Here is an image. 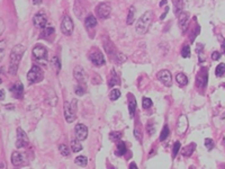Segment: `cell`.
I'll return each mask as SVG.
<instances>
[{
  "mask_svg": "<svg viewBox=\"0 0 225 169\" xmlns=\"http://www.w3.org/2000/svg\"><path fill=\"white\" fill-rule=\"evenodd\" d=\"M25 51H26V48L21 44L15 45L12 48L11 52H10V62H9V73L12 74V76H15L17 73L19 62L24 55Z\"/></svg>",
  "mask_w": 225,
  "mask_h": 169,
  "instance_id": "obj_1",
  "label": "cell"
},
{
  "mask_svg": "<svg viewBox=\"0 0 225 169\" xmlns=\"http://www.w3.org/2000/svg\"><path fill=\"white\" fill-rule=\"evenodd\" d=\"M152 21H153V12L152 10H148L146 12H144L140 19L137 21V24L135 30L139 34L143 35L145 33L148 32L149 28H150V25H151Z\"/></svg>",
  "mask_w": 225,
  "mask_h": 169,
  "instance_id": "obj_2",
  "label": "cell"
},
{
  "mask_svg": "<svg viewBox=\"0 0 225 169\" xmlns=\"http://www.w3.org/2000/svg\"><path fill=\"white\" fill-rule=\"evenodd\" d=\"M48 50L45 49V46L39 44L34 46L33 49V58L35 61H37L41 64H48Z\"/></svg>",
  "mask_w": 225,
  "mask_h": 169,
  "instance_id": "obj_3",
  "label": "cell"
},
{
  "mask_svg": "<svg viewBox=\"0 0 225 169\" xmlns=\"http://www.w3.org/2000/svg\"><path fill=\"white\" fill-rule=\"evenodd\" d=\"M43 78H44V72L39 65H33L30 72L27 73V80L30 85L39 82L43 80Z\"/></svg>",
  "mask_w": 225,
  "mask_h": 169,
  "instance_id": "obj_4",
  "label": "cell"
},
{
  "mask_svg": "<svg viewBox=\"0 0 225 169\" xmlns=\"http://www.w3.org/2000/svg\"><path fill=\"white\" fill-rule=\"evenodd\" d=\"M77 101H72V103H64V117L68 123H72L76 120V112H77Z\"/></svg>",
  "mask_w": 225,
  "mask_h": 169,
  "instance_id": "obj_5",
  "label": "cell"
},
{
  "mask_svg": "<svg viewBox=\"0 0 225 169\" xmlns=\"http://www.w3.org/2000/svg\"><path fill=\"white\" fill-rule=\"evenodd\" d=\"M110 12H112V7L108 2L99 3L96 8V14L100 19H106V18L109 17Z\"/></svg>",
  "mask_w": 225,
  "mask_h": 169,
  "instance_id": "obj_6",
  "label": "cell"
},
{
  "mask_svg": "<svg viewBox=\"0 0 225 169\" xmlns=\"http://www.w3.org/2000/svg\"><path fill=\"white\" fill-rule=\"evenodd\" d=\"M73 21H72L71 17L68 15H65L62 19L61 23V32L67 36H70L73 33Z\"/></svg>",
  "mask_w": 225,
  "mask_h": 169,
  "instance_id": "obj_7",
  "label": "cell"
},
{
  "mask_svg": "<svg viewBox=\"0 0 225 169\" xmlns=\"http://www.w3.org/2000/svg\"><path fill=\"white\" fill-rule=\"evenodd\" d=\"M89 59H90V61H91L94 64L97 65V67H101V65H104L105 63H106L104 54L101 53L99 50H97V49H95V50L91 51V52L89 53Z\"/></svg>",
  "mask_w": 225,
  "mask_h": 169,
  "instance_id": "obj_8",
  "label": "cell"
},
{
  "mask_svg": "<svg viewBox=\"0 0 225 169\" xmlns=\"http://www.w3.org/2000/svg\"><path fill=\"white\" fill-rule=\"evenodd\" d=\"M30 144V139L27 137V134L24 132V130L21 128L17 129V141H16V147L18 149L25 148Z\"/></svg>",
  "mask_w": 225,
  "mask_h": 169,
  "instance_id": "obj_9",
  "label": "cell"
},
{
  "mask_svg": "<svg viewBox=\"0 0 225 169\" xmlns=\"http://www.w3.org/2000/svg\"><path fill=\"white\" fill-rule=\"evenodd\" d=\"M207 81H208V71L206 68H203L197 74V78H196V82H197V86L200 87V88H205L207 86Z\"/></svg>",
  "mask_w": 225,
  "mask_h": 169,
  "instance_id": "obj_10",
  "label": "cell"
},
{
  "mask_svg": "<svg viewBox=\"0 0 225 169\" xmlns=\"http://www.w3.org/2000/svg\"><path fill=\"white\" fill-rule=\"evenodd\" d=\"M158 79L167 87H170L172 85V76L169 70H161L157 74Z\"/></svg>",
  "mask_w": 225,
  "mask_h": 169,
  "instance_id": "obj_11",
  "label": "cell"
},
{
  "mask_svg": "<svg viewBox=\"0 0 225 169\" xmlns=\"http://www.w3.org/2000/svg\"><path fill=\"white\" fill-rule=\"evenodd\" d=\"M73 76H74V78H76V80H77L79 83H81V85L86 83L87 78H88L87 77L86 71H85V69H83L82 67H80V65H77V67L74 68Z\"/></svg>",
  "mask_w": 225,
  "mask_h": 169,
  "instance_id": "obj_12",
  "label": "cell"
},
{
  "mask_svg": "<svg viewBox=\"0 0 225 169\" xmlns=\"http://www.w3.org/2000/svg\"><path fill=\"white\" fill-rule=\"evenodd\" d=\"M76 138L78 140H80V141H83V140H86L87 137H88V129H87L86 125L83 124H77L76 125Z\"/></svg>",
  "mask_w": 225,
  "mask_h": 169,
  "instance_id": "obj_13",
  "label": "cell"
},
{
  "mask_svg": "<svg viewBox=\"0 0 225 169\" xmlns=\"http://www.w3.org/2000/svg\"><path fill=\"white\" fill-rule=\"evenodd\" d=\"M188 129V120L186 115H180L178 119L177 123V133L178 134H184Z\"/></svg>",
  "mask_w": 225,
  "mask_h": 169,
  "instance_id": "obj_14",
  "label": "cell"
},
{
  "mask_svg": "<svg viewBox=\"0 0 225 169\" xmlns=\"http://www.w3.org/2000/svg\"><path fill=\"white\" fill-rule=\"evenodd\" d=\"M10 92L12 94L14 98H17V99L23 98V95H24V86H23V83H21V81H17V82L10 88Z\"/></svg>",
  "mask_w": 225,
  "mask_h": 169,
  "instance_id": "obj_15",
  "label": "cell"
},
{
  "mask_svg": "<svg viewBox=\"0 0 225 169\" xmlns=\"http://www.w3.org/2000/svg\"><path fill=\"white\" fill-rule=\"evenodd\" d=\"M178 23H179V27L181 28L182 32H186L187 26H188V21H189V14L186 12H181L178 15Z\"/></svg>",
  "mask_w": 225,
  "mask_h": 169,
  "instance_id": "obj_16",
  "label": "cell"
},
{
  "mask_svg": "<svg viewBox=\"0 0 225 169\" xmlns=\"http://www.w3.org/2000/svg\"><path fill=\"white\" fill-rule=\"evenodd\" d=\"M33 23H34V25H35L36 27H39V28H44L45 26H46V24H48V18H46V16L44 15V14H36L35 16H34V18H33Z\"/></svg>",
  "mask_w": 225,
  "mask_h": 169,
  "instance_id": "obj_17",
  "label": "cell"
},
{
  "mask_svg": "<svg viewBox=\"0 0 225 169\" xmlns=\"http://www.w3.org/2000/svg\"><path fill=\"white\" fill-rule=\"evenodd\" d=\"M11 162H12V165H14L15 167L23 166V165L25 163L24 154L21 153L19 151L12 152V154H11Z\"/></svg>",
  "mask_w": 225,
  "mask_h": 169,
  "instance_id": "obj_18",
  "label": "cell"
},
{
  "mask_svg": "<svg viewBox=\"0 0 225 169\" xmlns=\"http://www.w3.org/2000/svg\"><path fill=\"white\" fill-rule=\"evenodd\" d=\"M127 99H128V110H130V116L131 117H134V114H135V110H136V99L134 97L133 94H128L127 95Z\"/></svg>",
  "mask_w": 225,
  "mask_h": 169,
  "instance_id": "obj_19",
  "label": "cell"
},
{
  "mask_svg": "<svg viewBox=\"0 0 225 169\" xmlns=\"http://www.w3.org/2000/svg\"><path fill=\"white\" fill-rule=\"evenodd\" d=\"M85 25H86L87 28H95L97 26V19H96L95 16L89 15L88 17L85 19Z\"/></svg>",
  "mask_w": 225,
  "mask_h": 169,
  "instance_id": "obj_20",
  "label": "cell"
},
{
  "mask_svg": "<svg viewBox=\"0 0 225 169\" xmlns=\"http://www.w3.org/2000/svg\"><path fill=\"white\" fill-rule=\"evenodd\" d=\"M54 27L53 26H50V25H46V26L43 28V31H42V35L41 37H44V39H48V37H50L51 35H53L54 34Z\"/></svg>",
  "mask_w": 225,
  "mask_h": 169,
  "instance_id": "obj_21",
  "label": "cell"
},
{
  "mask_svg": "<svg viewBox=\"0 0 225 169\" xmlns=\"http://www.w3.org/2000/svg\"><path fill=\"white\" fill-rule=\"evenodd\" d=\"M176 80H177L178 85L179 86H187L188 85V78L185 73H178L176 76Z\"/></svg>",
  "mask_w": 225,
  "mask_h": 169,
  "instance_id": "obj_22",
  "label": "cell"
},
{
  "mask_svg": "<svg viewBox=\"0 0 225 169\" xmlns=\"http://www.w3.org/2000/svg\"><path fill=\"white\" fill-rule=\"evenodd\" d=\"M134 21H135V7L131 6L130 10H128V14H127L126 23H127V25H132L134 23Z\"/></svg>",
  "mask_w": 225,
  "mask_h": 169,
  "instance_id": "obj_23",
  "label": "cell"
},
{
  "mask_svg": "<svg viewBox=\"0 0 225 169\" xmlns=\"http://www.w3.org/2000/svg\"><path fill=\"white\" fill-rule=\"evenodd\" d=\"M195 148H196L195 143H190V144H188L187 147L182 148V154H184L185 157H189V156H191V154H193Z\"/></svg>",
  "mask_w": 225,
  "mask_h": 169,
  "instance_id": "obj_24",
  "label": "cell"
},
{
  "mask_svg": "<svg viewBox=\"0 0 225 169\" xmlns=\"http://www.w3.org/2000/svg\"><path fill=\"white\" fill-rule=\"evenodd\" d=\"M127 151V149H126V145L123 141H119L117 143V149H116V154L117 156H124Z\"/></svg>",
  "mask_w": 225,
  "mask_h": 169,
  "instance_id": "obj_25",
  "label": "cell"
},
{
  "mask_svg": "<svg viewBox=\"0 0 225 169\" xmlns=\"http://www.w3.org/2000/svg\"><path fill=\"white\" fill-rule=\"evenodd\" d=\"M79 141H80V140H78V139H76V140L73 139L71 141V149L73 152H79L82 150V144H81Z\"/></svg>",
  "mask_w": 225,
  "mask_h": 169,
  "instance_id": "obj_26",
  "label": "cell"
},
{
  "mask_svg": "<svg viewBox=\"0 0 225 169\" xmlns=\"http://www.w3.org/2000/svg\"><path fill=\"white\" fill-rule=\"evenodd\" d=\"M172 2H173V6H175V14L176 15H179L181 12H182V0H172Z\"/></svg>",
  "mask_w": 225,
  "mask_h": 169,
  "instance_id": "obj_27",
  "label": "cell"
},
{
  "mask_svg": "<svg viewBox=\"0 0 225 169\" xmlns=\"http://www.w3.org/2000/svg\"><path fill=\"white\" fill-rule=\"evenodd\" d=\"M121 83V80H119V77L116 74V72L112 70V77H110L109 80V87H114L115 85H119Z\"/></svg>",
  "mask_w": 225,
  "mask_h": 169,
  "instance_id": "obj_28",
  "label": "cell"
},
{
  "mask_svg": "<svg viewBox=\"0 0 225 169\" xmlns=\"http://www.w3.org/2000/svg\"><path fill=\"white\" fill-rule=\"evenodd\" d=\"M74 162L77 163L78 166L80 167H86L87 163H88V159H87V157H85V156H79V157L76 158V160H74Z\"/></svg>",
  "mask_w": 225,
  "mask_h": 169,
  "instance_id": "obj_29",
  "label": "cell"
},
{
  "mask_svg": "<svg viewBox=\"0 0 225 169\" xmlns=\"http://www.w3.org/2000/svg\"><path fill=\"white\" fill-rule=\"evenodd\" d=\"M215 74L217 77H223L225 74V64L224 63H219L216 67V70H215Z\"/></svg>",
  "mask_w": 225,
  "mask_h": 169,
  "instance_id": "obj_30",
  "label": "cell"
},
{
  "mask_svg": "<svg viewBox=\"0 0 225 169\" xmlns=\"http://www.w3.org/2000/svg\"><path fill=\"white\" fill-rule=\"evenodd\" d=\"M51 63H52V65H53V68L55 69V71L59 72L60 69H61V63H60L59 58H57V56H53V59H52Z\"/></svg>",
  "mask_w": 225,
  "mask_h": 169,
  "instance_id": "obj_31",
  "label": "cell"
},
{
  "mask_svg": "<svg viewBox=\"0 0 225 169\" xmlns=\"http://www.w3.org/2000/svg\"><path fill=\"white\" fill-rule=\"evenodd\" d=\"M121 97V92H119V89H112V92L109 94V98L112 101H116V99H118Z\"/></svg>",
  "mask_w": 225,
  "mask_h": 169,
  "instance_id": "obj_32",
  "label": "cell"
},
{
  "mask_svg": "<svg viewBox=\"0 0 225 169\" xmlns=\"http://www.w3.org/2000/svg\"><path fill=\"white\" fill-rule=\"evenodd\" d=\"M169 133H170V131H169L168 125H164V128L162 129V131H161V134H160V140H161V141H164V140L168 138Z\"/></svg>",
  "mask_w": 225,
  "mask_h": 169,
  "instance_id": "obj_33",
  "label": "cell"
},
{
  "mask_svg": "<svg viewBox=\"0 0 225 169\" xmlns=\"http://www.w3.org/2000/svg\"><path fill=\"white\" fill-rule=\"evenodd\" d=\"M60 149V152H61V154H62L63 157H69L70 156V151H69V148L67 147L65 144H61L59 147Z\"/></svg>",
  "mask_w": 225,
  "mask_h": 169,
  "instance_id": "obj_34",
  "label": "cell"
},
{
  "mask_svg": "<svg viewBox=\"0 0 225 169\" xmlns=\"http://www.w3.org/2000/svg\"><path fill=\"white\" fill-rule=\"evenodd\" d=\"M109 138L114 142H118L119 139L122 138V133L121 132H112V133L109 134Z\"/></svg>",
  "mask_w": 225,
  "mask_h": 169,
  "instance_id": "obj_35",
  "label": "cell"
},
{
  "mask_svg": "<svg viewBox=\"0 0 225 169\" xmlns=\"http://www.w3.org/2000/svg\"><path fill=\"white\" fill-rule=\"evenodd\" d=\"M180 148H181L180 142H179V141L175 142V144H173V148H172V157L176 158V156H177V154H178V152H179Z\"/></svg>",
  "mask_w": 225,
  "mask_h": 169,
  "instance_id": "obj_36",
  "label": "cell"
},
{
  "mask_svg": "<svg viewBox=\"0 0 225 169\" xmlns=\"http://www.w3.org/2000/svg\"><path fill=\"white\" fill-rule=\"evenodd\" d=\"M152 101L150 99V98H148V97H144L143 98V101H142V106H143V108H150V107L152 106Z\"/></svg>",
  "mask_w": 225,
  "mask_h": 169,
  "instance_id": "obj_37",
  "label": "cell"
},
{
  "mask_svg": "<svg viewBox=\"0 0 225 169\" xmlns=\"http://www.w3.org/2000/svg\"><path fill=\"white\" fill-rule=\"evenodd\" d=\"M181 55L182 58H189L190 56V48L189 45H185L182 50H181Z\"/></svg>",
  "mask_w": 225,
  "mask_h": 169,
  "instance_id": "obj_38",
  "label": "cell"
},
{
  "mask_svg": "<svg viewBox=\"0 0 225 169\" xmlns=\"http://www.w3.org/2000/svg\"><path fill=\"white\" fill-rule=\"evenodd\" d=\"M74 92H76L78 96H81V95H83V94L86 92V89L83 88V85L79 83V86H77L76 88H74Z\"/></svg>",
  "mask_w": 225,
  "mask_h": 169,
  "instance_id": "obj_39",
  "label": "cell"
},
{
  "mask_svg": "<svg viewBox=\"0 0 225 169\" xmlns=\"http://www.w3.org/2000/svg\"><path fill=\"white\" fill-rule=\"evenodd\" d=\"M5 50H6V41H0V61L5 55Z\"/></svg>",
  "mask_w": 225,
  "mask_h": 169,
  "instance_id": "obj_40",
  "label": "cell"
},
{
  "mask_svg": "<svg viewBox=\"0 0 225 169\" xmlns=\"http://www.w3.org/2000/svg\"><path fill=\"white\" fill-rule=\"evenodd\" d=\"M205 147L207 150H212L214 148V141L212 139H205Z\"/></svg>",
  "mask_w": 225,
  "mask_h": 169,
  "instance_id": "obj_41",
  "label": "cell"
},
{
  "mask_svg": "<svg viewBox=\"0 0 225 169\" xmlns=\"http://www.w3.org/2000/svg\"><path fill=\"white\" fill-rule=\"evenodd\" d=\"M134 135H135V138H136L139 141H142V135H141V130H140V128H135V130H134Z\"/></svg>",
  "mask_w": 225,
  "mask_h": 169,
  "instance_id": "obj_42",
  "label": "cell"
},
{
  "mask_svg": "<svg viewBox=\"0 0 225 169\" xmlns=\"http://www.w3.org/2000/svg\"><path fill=\"white\" fill-rule=\"evenodd\" d=\"M155 132V128L153 126V124H152V122H150L148 124V133L150 134V135H152V134Z\"/></svg>",
  "mask_w": 225,
  "mask_h": 169,
  "instance_id": "obj_43",
  "label": "cell"
},
{
  "mask_svg": "<svg viewBox=\"0 0 225 169\" xmlns=\"http://www.w3.org/2000/svg\"><path fill=\"white\" fill-rule=\"evenodd\" d=\"M219 58H221V53H219V52H217V51H215V52H213V53H212V59H213L214 61H218Z\"/></svg>",
  "mask_w": 225,
  "mask_h": 169,
  "instance_id": "obj_44",
  "label": "cell"
},
{
  "mask_svg": "<svg viewBox=\"0 0 225 169\" xmlns=\"http://www.w3.org/2000/svg\"><path fill=\"white\" fill-rule=\"evenodd\" d=\"M3 31H5V23H3V21L0 18V35L3 33Z\"/></svg>",
  "mask_w": 225,
  "mask_h": 169,
  "instance_id": "obj_45",
  "label": "cell"
},
{
  "mask_svg": "<svg viewBox=\"0 0 225 169\" xmlns=\"http://www.w3.org/2000/svg\"><path fill=\"white\" fill-rule=\"evenodd\" d=\"M3 99H5V90L0 89V101H3Z\"/></svg>",
  "mask_w": 225,
  "mask_h": 169,
  "instance_id": "obj_46",
  "label": "cell"
},
{
  "mask_svg": "<svg viewBox=\"0 0 225 169\" xmlns=\"http://www.w3.org/2000/svg\"><path fill=\"white\" fill-rule=\"evenodd\" d=\"M2 74H3V68H0V83L2 82Z\"/></svg>",
  "mask_w": 225,
  "mask_h": 169,
  "instance_id": "obj_47",
  "label": "cell"
},
{
  "mask_svg": "<svg viewBox=\"0 0 225 169\" xmlns=\"http://www.w3.org/2000/svg\"><path fill=\"white\" fill-rule=\"evenodd\" d=\"M33 3H34V5H41L42 0H33Z\"/></svg>",
  "mask_w": 225,
  "mask_h": 169,
  "instance_id": "obj_48",
  "label": "cell"
},
{
  "mask_svg": "<svg viewBox=\"0 0 225 169\" xmlns=\"http://www.w3.org/2000/svg\"><path fill=\"white\" fill-rule=\"evenodd\" d=\"M167 12H168V8H167L166 12H163V14H162V16H161V19H164V18H166V16H167Z\"/></svg>",
  "mask_w": 225,
  "mask_h": 169,
  "instance_id": "obj_49",
  "label": "cell"
},
{
  "mask_svg": "<svg viewBox=\"0 0 225 169\" xmlns=\"http://www.w3.org/2000/svg\"><path fill=\"white\" fill-rule=\"evenodd\" d=\"M130 167L131 168H137V166H136V163H134V162H132L130 165Z\"/></svg>",
  "mask_w": 225,
  "mask_h": 169,
  "instance_id": "obj_50",
  "label": "cell"
},
{
  "mask_svg": "<svg viewBox=\"0 0 225 169\" xmlns=\"http://www.w3.org/2000/svg\"><path fill=\"white\" fill-rule=\"evenodd\" d=\"M167 3V0H161V2H160V6L162 7L163 5H166Z\"/></svg>",
  "mask_w": 225,
  "mask_h": 169,
  "instance_id": "obj_51",
  "label": "cell"
},
{
  "mask_svg": "<svg viewBox=\"0 0 225 169\" xmlns=\"http://www.w3.org/2000/svg\"><path fill=\"white\" fill-rule=\"evenodd\" d=\"M222 51H223V53H225V42L222 44Z\"/></svg>",
  "mask_w": 225,
  "mask_h": 169,
  "instance_id": "obj_52",
  "label": "cell"
},
{
  "mask_svg": "<svg viewBox=\"0 0 225 169\" xmlns=\"http://www.w3.org/2000/svg\"><path fill=\"white\" fill-rule=\"evenodd\" d=\"M224 87H225V85H224Z\"/></svg>",
  "mask_w": 225,
  "mask_h": 169,
  "instance_id": "obj_53",
  "label": "cell"
}]
</instances>
